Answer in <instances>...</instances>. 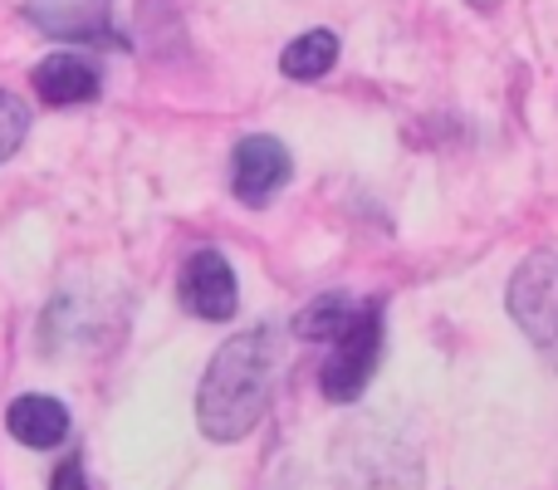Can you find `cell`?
<instances>
[{"label":"cell","instance_id":"1","mask_svg":"<svg viewBox=\"0 0 558 490\" xmlns=\"http://www.w3.org/2000/svg\"><path fill=\"white\" fill-rule=\"evenodd\" d=\"M279 344L275 328H241L211 354L196 387V422L211 442H245L260 427L275 393Z\"/></svg>","mask_w":558,"mask_h":490},{"label":"cell","instance_id":"2","mask_svg":"<svg viewBox=\"0 0 558 490\" xmlns=\"http://www.w3.org/2000/svg\"><path fill=\"white\" fill-rule=\"evenodd\" d=\"M333 490H422V452L387 417H353L328 446Z\"/></svg>","mask_w":558,"mask_h":490},{"label":"cell","instance_id":"3","mask_svg":"<svg viewBox=\"0 0 558 490\" xmlns=\"http://www.w3.org/2000/svg\"><path fill=\"white\" fill-rule=\"evenodd\" d=\"M377 358H383V299H367L357 304L353 324L328 344L324 368H318V387L328 403H357L377 373Z\"/></svg>","mask_w":558,"mask_h":490},{"label":"cell","instance_id":"4","mask_svg":"<svg viewBox=\"0 0 558 490\" xmlns=\"http://www.w3.org/2000/svg\"><path fill=\"white\" fill-rule=\"evenodd\" d=\"M505 309L539 354L558 358V250H534L514 265Z\"/></svg>","mask_w":558,"mask_h":490},{"label":"cell","instance_id":"5","mask_svg":"<svg viewBox=\"0 0 558 490\" xmlns=\"http://www.w3.org/2000/svg\"><path fill=\"white\" fill-rule=\"evenodd\" d=\"M177 304L186 309L202 324H226L241 309V279H235V265L226 260V250L202 246L186 255L182 275H177Z\"/></svg>","mask_w":558,"mask_h":490},{"label":"cell","instance_id":"6","mask_svg":"<svg viewBox=\"0 0 558 490\" xmlns=\"http://www.w3.org/2000/svg\"><path fill=\"white\" fill-rule=\"evenodd\" d=\"M25 20L64 45H123L113 0H25Z\"/></svg>","mask_w":558,"mask_h":490},{"label":"cell","instance_id":"7","mask_svg":"<svg viewBox=\"0 0 558 490\" xmlns=\"http://www.w3.org/2000/svg\"><path fill=\"white\" fill-rule=\"evenodd\" d=\"M294 177V157L270 133H251L231 153V192L245 206H270Z\"/></svg>","mask_w":558,"mask_h":490},{"label":"cell","instance_id":"8","mask_svg":"<svg viewBox=\"0 0 558 490\" xmlns=\"http://www.w3.org/2000/svg\"><path fill=\"white\" fill-rule=\"evenodd\" d=\"M29 84H35L39 104H49V108L94 104V98L104 94V79H98V69L88 64L84 55H69V49H59V55L39 59L35 74H29Z\"/></svg>","mask_w":558,"mask_h":490},{"label":"cell","instance_id":"9","mask_svg":"<svg viewBox=\"0 0 558 490\" xmlns=\"http://www.w3.org/2000/svg\"><path fill=\"white\" fill-rule=\"evenodd\" d=\"M5 427L20 446H29V452H49V446H59L69 437V407L49 393H25V397L10 403Z\"/></svg>","mask_w":558,"mask_h":490},{"label":"cell","instance_id":"10","mask_svg":"<svg viewBox=\"0 0 558 490\" xmlns=\"http://www.w3.org/2000/svg\"><path fill=\"white\" fill-rule=\"evenodd\" d=\"M338 35L333 29H304L299 39H289L284 55H279V74L294 79V84H318L328 69L338 64Z\"/></svg>","mask_w":558,"mask_h":490},{"label":"cell","instance_id":"11","mask_svg":"<svg viewBox=\"0 0 558 490\" xmlns=\"http://www.w3.org/2000/svg\"><path fill=\"white\" fill-rule=\"evenodd\" d=\"M353 314H357V299L343 295V289H328V295L308 299V304L299 309L294 334L304 338V344H333V338L353 324Z\"/></svg>","mask_w":558,"mask_h":490},{"label":"cell","instance_id":"12","mask_svg":"<svg viewBox=\"0 0 558 490\" xmlns=\"http://www.w3.org/2000/svg\"><path fill=\"white\" fill-rule=\"evenodd\" d=\"M29 138V108L20 104L15 94H5L0 88V163H10V157L20 153V143Z\"/></svg>","mask_w":558,"mask_h":490},{"label":"cell","instance_id":"13","mask_svg":"<svg viewBox=\"0 0 558 490\" xmlns=\"http://www.w3.org/2000/svg\"><path fill=\"white\" fill-rule=\"evenodd\" d=\"M49 490H88V476H84V456H64L49 476Z\"/></svg>","mask_w":558,"mask_h":490},{"label":"cell","instance_id":"14","mask_svg":"<svg viewBox=\"0 0 558 490\" xmlns=\"http://www.w3.org/2000/svg\"><path fill=\"white\" fill-rule=\"evenodd\" d=\"M471 5L475 10H490V5H500V0H471Z\"/></svg>","mask_w":558,"mask_h":490}]
</instances>
